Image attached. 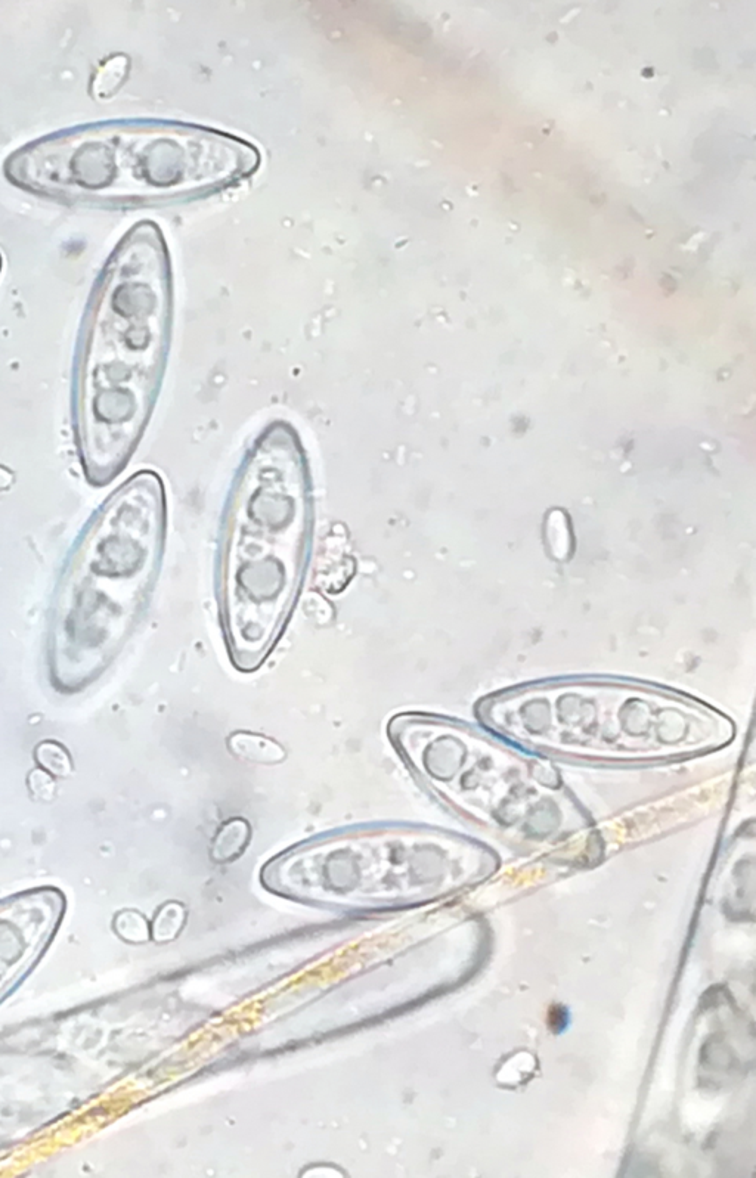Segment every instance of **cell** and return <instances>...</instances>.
Here are the masks:
<instances>
[{
	"instance_id": "cell-1",
	"label": "cell",
	"mask_w": 756,
	"mask_h": 1178,
	"mask_svg": "<svg viewBox=\"0 0 756 1178\" xmlns=\"http://www.w3.org/2000/svg\"><path fill=\"white\" fill-rule=\"evenodd\" d=\"M172 331L163 238L135 226L105 266L77 349L73 429L89 485H110L135 454L156 406Z\"/></svg>"
},
{
	"instance_id": "cell-2",
	"label": "cell",
	"mask_w": 756,
	"mask_h": 1178,
	"mask_svg": "<svg viewBox=\"0 0 756 1178\" xmlns=\"http://www.w3.org/2000/svg\"><path fill=\"white\" fill-rule=\"evenodd\" d=\"M256 148L225 133L164 122L105 123L39 139L5 163L12 184L73 203H151L252 175Z\"/></svg>"
},
{
	"instance_id": "cell-3",
	"label": "cell",
	"mask_w": 756,
	"mask_h": 1178,
	"mask_svg": "<svg viewBox=\"0 0 756 1178\" xmlns=\"http://www.w3.org/2000/svg\"><path fill=\"white\" fill-rule=\"evenodd\" d=\"M314 530L312 482L294 427L274 421L254 439L226 502L222 616L232 634L272 640L296 601Z\"/></svg>"
},
{
	"instance_id": "cell-4",
	"label": "cell",
	"mask_w": 756,
	"mask_h": 1178,
	"mask_svg": "<svg viewBox=\"0 0 756 1178\" xmlns=\"http://www.w3.org/2000/svg\"><path fill=\"white\" fill-rule=\"evenodd\" d=\"M166 525V491L156 471H138L105 499L68 558L58 635L120 637L153 587Z\"/></svg>"
},
{
	"instance_id": "cell-5",
	"label": "cell",
	"mask_w": 756,
	"mask_h": 1178,
	"mask_svg": "<svg viewBox=\"0 0 756 1178\" xmlns=\"http://www.w3.org/2000/svg\"><path fill=\"white\" fill-rule=\"evenodd\" d=\"M229 746L241 758L247 759V761L257 762V764H275V762H280L284 759L283 747L278 746L272 740L254 736V734H235L229 740Z\"/></svg>"
},
{
	"instance_id": "cell-6",
	"label": "cell",
	"mask_w": 756,
	"mask_h": 1178,
	"mask_svg": "<svg viewBox=\"0 0 756 1178\" xmlns=\"http://www.w3.org/2000/svg\"><path fill=\"white\" fill-rule=\"evenodd\" d=\"M129 60L125 55H116L105 61L96 71L92 82V93L96 98H108L120 88L127 74Z\"/></svg>"
},
{
	"instance_id": "cell-7",
	"label": "cell",
	"mask_w": 756,
	"mask_h": 1178,
	"mask_svg": "<svg viewBox=\"0 0 756 1178\" xmlns=\"http://www.w3.org/2000/svg\"><path fill=\"white\" fill-rule=\"evenodd\" d=\"M34 758L39 762L42 770L55 775V777H68L71 771H73V765H71V758L68 755L67 749L57 742H51V740L48 742L46 740V742L40 743L36 747Z\"/></svg>"
},
{
	"instance_id": "cell-8",
	"label": "cell",
	"mask_w": 756,
	"mask_h": 1178,
	"mask_svg": "<svg viewBox=\"0 0 756 1178\" xmlns=\"http://www.w3.org/2000/svg\"><path fill=\"white\" fill-rule=\"evenodd\" d=\"M547 536L550 539L554 556L559 558L565 557L570 547V532L565 514L562 511L557 510L551 513L547 523Z\"/></svg>"
},
{
	"instance_id": "cell-9",
	"label": "cell",
	"mask_w": 756,
	"mask_h": 1178,
	"mask_svg": "<svg viewBox=\"0 0 756 1178\" xmlns=\"http://www.w3.org/2000/svg\"><path fill=\"white\" fill-rule=\"evenodd\" d=\"M29 786L33 795L37 796V798L48 801V799H52V796H54V780H52L51 774L46 773L45 770L33 771L29 777Z\"/></svg>"
},
{
	"instance_id": "cell-10",
	"label": "cell",
	"mask_w": 756,
	"mask_h": 1178,
	"mask_svg": "<svg viewBox=\"0 0 756 1178\" xmlns=\"http://www.w3.org/2000/svg\"><path fill=\"white\" fill-rule=\"evenodd\" d=\"M14 483V474L8 468L0 467V492L9 491Z\"/></svg>"
},
{
	"instance_id": "cell-11",
	"label": "cell",
	"mask_w": 756,
	"mask_h": 1178,
	"mask_svg": "<svg viewBox=\"0 0 756 1178\" xmlns=\"http://www.w3.org/2000/svg\"><path fill=\"white\" fill-rule=\"evenodd\" d=\"M0 269H2V256H0Z\"/></svg>"
}]
</instances>
